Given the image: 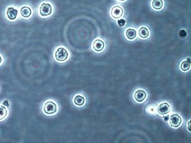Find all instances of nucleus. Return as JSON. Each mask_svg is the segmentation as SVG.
Returning <instances> with one entry per match:
<instances>
[{"mask_svg":"<svg viewBox=\"0 0 191 143\" xmlns=\"http://www.w3.org/2000/svg\"><path fill=\"white\" fill-rule=\"evenodd\" d=\"M8 115V111L3 106L0 105V121L4 120Z\"/></svg>","mask_w":191,"mask_h":143,"instance_id":"16","label":"nucleus"},{"mask_svg":"<svg viewBox=\"0 0 191 143\" xmlns=\"http://www.w3.org/2000/svg\"><path fill=\"white\" fill-rule=\"evenodd\" d=\"M126 36L127 37V38L129 39V40H133L136 38V36H137L136 31L131 28L128 29H127L126 32Z\"/></svg>","mask_w":191,"mask_h":143,"instance_id":"12","label":"nucleus"},{"mask_svg":"<svg viewBox=\"0 0 191 143\" xmlns=\"http://www.w3.org/2000/svg\"><path fill=\"white\" fill-rule=\"evenodd\" d=\"M147 97L146 92L143 90H138L134 94V99L137 102H143Z\"/></svg>","mask_w":191,"mask_h":143,"instance_id":"8","label":"nucleus"},{"mask_svg":"<svg viewBox=\"0 0 191 143\" xmlns=\"http://www.w3.org/2000/svg\"><path fill=\"white\" fill-rule=\"evenodd\" d=\"M163 0H153L152 2V6L153 8L156 10H161L163 7Z\"/></svg>","mask_w":191,"mask_h":143,"instance_id":"11","label":"nucleus"},{"mask_svg":"<svg viewBox=\"0 0 191 143\" xmlns=\"http://www.w3.org/2000/svg\"><path fill=\"white\" fill-rule=\"evenodd\" d=\"M170 125L172 127L177 128V127H179L180 125V124L182 123L181 117L177 114L172 115L170 117Z\"/></svg>","mask_w":191,"mask_h":143,"instance_id":"4","label":"nucleus"},{"mask_svg":"<svg viewBox=\"0 0 191 143\" xmlns=\"http://www.w3.org/2000/svg\"><path fill=\"white\" fill-rule=\"evenodd\" d=\"M104 47V43L101 40H96L93 43V48L96 52L102 51Z\"/></svg>","mask_w":191,"mask_h":143,"instance_id":"9","label":"nucleus"},{"mask_svg":"<svg viewBox=\"0 0 191 143\" xmlns=\"http://www.w3.org/2000/svg\"><path fill=\"white\" fill-rule=\"evenodd\" d=\"M3 104L5 106H9V104H8V101H5L4 102H3Z\"/></svg>","mask_w":191,"mask_h":143,"instance_id":"19","label":"nucleus"},{"mask_svg":"<svg viewBox=\"0 0 191 143\" xmlns=\"http://www.w3.org/2000/svg\"><path fill=\"white\" fill-rule=\"evenodd\" d=\"M118 1H120V2H124V1H126V0H118Z\"/></svg>","mask_w":191,"mask_h":143,"instance_id":"23","label":"nucleus"},{"mask_svg":"<svg viewBox=\"0 0 191 143\" xmlns=\"http://www.w3.org/2000/svg\"><path fill=\"white\" fill-rule=\"evenodd\" d=\"M117 24H118L119 26L120 27L124 26L125 24H126V21L124 19H123V18H120V19L118 20Z\"/></svg>","mask_w":191,"mask_h":143,"instance_id":"18","label":"nucleus"},{"mask_svg":"<svg viewBox=\"0 0 191 143\" xmlns=\"http://www.w3.org/2000/svg\"><path fill=\"white\" fill-rule=\"evenodd\" d=\"M178 35L180 37V38H185V37L187 36V33L185 30H180L179 33H178Z\"/></svg>","mask_w":191,"mask_h":143,"instance_id":"17","label":"nucleus"},{"mask_svg":"<svg viewBox=\"0 0 191 143\" xmlns=\"http://www.w3.org/2000/svg\"><path fill=\"white\" fill-rule=\"evenodd\" d=\"M164 119L165 121H167V120H168V119H169V117H168V116H165V117L164 118Z\"/></svg>","mask_w":191,"mask_h":143,"instance_id":"20","label":"nucleus"},{"mask_svg":"<svg viewBox=\"0 0 191 143\" xmlns=\"http://www.w3.org/2000/svg\"><path fill=\"white\" fill-rule=\"evenodd\" d=\"M139 35L141 38H147L149 36V31L145 27L141 28L139 30Z\"/></svg>","mask_w":191,"mask_h":143,"instance_id":"13","label":"nucleus"},{"mask_svg":"<svg viewBox=\"0 0 191 143\" xmlns=\"http://www.w3.org/2000/svg\"><path fill=\"white\" fill-rule=\"evenodd\" d=\"M190 121L189 122V130L190 131Z\"/></svg>","mask_w":191,"mask_h":143,"instance_id":"22","label":"nucleus"},{"mask_svg":"<svg viewBox=\"0 0 191 143\" xmlns=\"http://www.w3.org/2000/svg\"><path fill=\"white\" fill-rule=\"evenodd\" d=\"M190 59H187V60L183 61L181 66H180V68L181 70L183 71H187L188 70H189L190 67Z\"/></svg>","mask_w":191,"mask_h":143,"instance_id":"15","label":"nucleus"},{"mask_svg":"<svg viewBox=\"0 0 191 143\" xmlns=\"http://www.w3.org/2000/svg\"><path fill=\"white\" fill-rule=\"evenodd\" d=\"M2 57L1 55H0V64H2Z\"/></svg>","mask_w":191,"mask_h":143,"instance_id":"21","label":"nucleus"},{"mask_svg":"<svg viewBox=\"0 0 191 143\" xmlns=\"http://www.w3.org/2000/svg\"><path fill=\"white\" fill-rule=\"evenodd\" d=\"M21 15L24 18H29L31 16L32 14V10L27 6L22 7L21 9Z\"/></svg>","mask_w":191,"mask_h":143,"instance_id":"10","label":"nucleus"},{"mask_svg":"<svg viewBox=\"0 0 191 143\" xmlns=\"http://www.w3.org/2000/svg\"><path fill=\"white\" fill-rule=\"evenodd\" d=\"M124 13V10L119 6H115L110 11L112 17L114 18H119Z\"/></svg>","mask_w":191,"mask_h":143,"instance_id":"6","label":"nucleus"},{"mask_svg":"<svg viewBox=\"0 0 191 143\" xmlns=\"http://www.w3.org/2000/svg\"><path fill=\"white\" fill-rule=\"evenodd\" d=\"M7 16L10 21H14L16 19L18 14V11L14 7H9L7 10Z\"/></svg>","mask_w":191,"mask_h":143,"instance_id":"7","label":"nucleus"},{"mask_svg":"<svg viewBox=\"0 0 191 143\" xmlns=\"http://www.w3.org/2000/svg\"><path fill=\"white\" fill-rule=\"evenodd\" d=\"M170 106L166 102H164L159 104V106L157 107V112L159 114L161 115H165L166 114H168L170 111Z\"/></svg>","mask_w":191,"mask_h":143,"instance_id":"5","label":"nucleus"},{"mask_svg":"<svg viewBox=\"0 0 191 143\" xmlns=\"http://www.w3.org/2000/svg\"><path fill=\"white\" fill-rule=\"evenodd\" d=\"M68 57V52L64 48H58L55 52V58L59 62H64Z\"/></svg>","mask_w":191,"mask_h":143,"instance_id":"1","label":"nucleus"},{"mask_svg":"<svg viewBox=\"0 0 191 143\" xmlns=\"http://www.w3.org/2000/svg\"><path fill=\"white\" fill-rule=\"evenodd\" d=\"M85 102V99L82 96H77L74 99V103L78 106H82Z\"/></svg>","mask_w":191,"mask_h":143,"instance_id":"14","label":"nucleus"},{"mask_svg":"<svg viewBox=\"0 0 191 143\" xmlns=\"http://www.w3.org/2000/svg\"><path fill=\"white\" fill-rule=\"evenodd\" d=\"M39 12L40 14L43 17H47L50 15L52 12V6L49 3H42L40 7Z\"/></svg>","mask_w":191,"mask_h":143,"instance_id":"2","label":"nucleus"},{"mask_svg":"<svg viewBox=\"0 0 191 143\" xmlns=\"http://www.w3.org/2000/svg\"><path fill=\"white\" fill-rule=\"evenodd\" d=\"M44 111L47 115L54 114L57 111V105L52 101H48L44 105Z\"/></svg>","mask_w":191,"mask_h":143,"instance_id":"3","label":"nucleus"}]
</instances>
